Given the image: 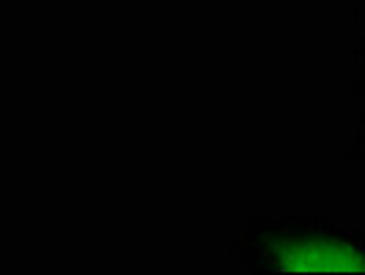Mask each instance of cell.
Wrapping results in <instances>:
<instances>
[{
  "label": "cell",
  "instance_id": "1",
  "mask_svg": "<svg viewBox=\"0 0 365 275\" xmlns=\"http://www.w3.org/2000/svg\"><path fill=\"white\" fill-rule=\"evenodd\" d=\"M228 254L253 275H365V229L319 215H253Z\"/></svg>",
  "mask_w": 365,
  "mask_h": 275
},
{
  "label": "cell",
  "instance_id": "2",
  "mask_svg": "<svg viewBox=\"0 0 365 275\" xmlns=\"http://www.w3.org/2000/svg\"><path fill=\"white\" fill-rule=\"evenodd\" d=\"M351 61H354V83H351V105L357 108V127L349 138L346 160L354 165L365 163V11H363V28L357 44L351 50Z\"/></svg>",
  "mask_w": 365,
  "mask_h": 275
}]
</instances>
